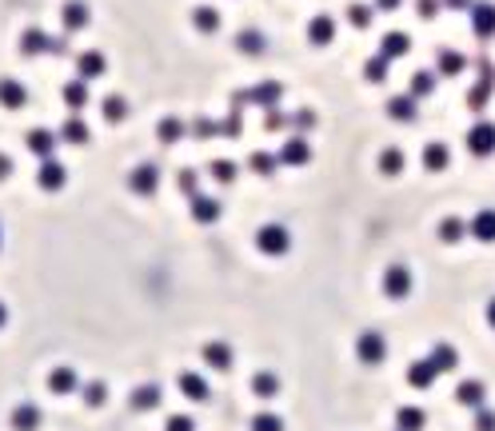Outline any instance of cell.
<instances>
[{
  "label": "cell",
  "instance_id": "9a60e30c",
  "mask_svg": "<svg viewBox=\"0 0 495 431\" xmlns=\"http://www.w3.org/2000/svg\"><path fill=\"white\" fill-rule=\"evenodd\" d=\"M104 69H108V60H104V52H96V48H88V52L76 56V72H80V80H96V76H104Z\"/></svg>",
  "mask_w": 495,
  "mask_h": 431
},
{
  "label": "cell",
  "instance_id": "c3c4849f",
  "mask_svg": "<svg viewBox=\"0 0 495 431\" xmlns=\"http://www.w3.org/2000/svg\"><path fill=\"white\" fill-rule=\"evenodd\" d=\"M176 188H180V192L192 200V196H196V172H192V168H184V172L176 176Z\"/></svg>",
  "mask_w": 495,
  "mask_h": 431
},
{
  "label": "cell",
  "instance_id": "ee69618b",
  "mask_svg": "<svg viewBox=\"0 0 495 431\" xmlns=\"http://www.w3.org/2000/svg\"><path fill=\"white\" fill-rule=\"evenodd\" d=\"M104 120H108V124L128 120V104H124V96H108V100H104Z\"/></svg>",
  "mask_w": 495,
  "mask_h": 431
},
{
  "label": "cell",
  "instance_id": "1f68e13d",
  "mask_svg": "<svg viewBox=\"0 0 495 431\" xmlns=\"http://www.w3.org/2000/svg\"><path fill=\"white\" fill-rule=\"evenodd\" d=\"M455 399H459V404H468V408H483L487 391H483V384H479V380H464V384H459V391H455Z\"/></svg>",
  "mask_w": 495,
  "mask_h": 431
},
{
  "label": "cell",
  "instance_id": "d590c367",
  "mask_svg": "<svg viewBox=\"0 0 495 431\" xmlns=\"http://www.w3.org/2000/svg\"><path fill=\"white\" fill-rule=\"evenodd\" d=\"M424 423H427V415L420 408H400L396 411V428L400 431H420Z\"/></svg>",
  "mask_w": 495,
  "mask_h": 431
},
{
  "label": "cell",
  "instance_id": "2e32d148",
  "mask_svg": "<svg viewBox=\"0 0 495 431\" xmlns=\"http://www.w3.org/2000/svg\"><path fill=\"white\" fill-rule=\"evenodd\" d=\"M60 16H64V28H68V32H80V28H88V21H92V12H88L84 0H68V4L60 8Z\"/></svg>",
  "mask_w": 495,
  "mask_h": 431
},
{
  "label": "cell",
  "instance_id": "7c38bea8",
  "mask_svg": "<svg viewBox=\"0 0 495 431\" xmlns=\"http://www.w3.org/2000/svg\"><path fill=\"white\" fill-rule=\"evenodd\" d=\"M220 216H224V204L216 196H200V192L192 196V220L196 224H216Z\"/></svg>",
  "mask_w": 495,
  "mask_h": 431
},
{
  "label": "cell",
  "instance_id": "ffe728a7",
  "mask_svg": "<svg viewBox=\"0 0 495 431\" xmlns=\"http://www.w3.org/2000/svg\"><path fill=\"white\" fill-rule=\"evenodd\" d=\"M435 375H440V367H435L431 360H416L411 367H407V384H411V387H420V391L435 384Z\"/></svg>",
  "mask_w": 495,
  "mask_h": 431
},
{
  "label": "cell",
  "instance_id": "bcb514c9",
  "mask_svg": "<svg viewBox=\"0 0 495 431\" xmlns=\"http://www.w3.org/2000/svg\"><path fill=\"white\" fill-rule=\"evenodd\" d=\"M372 12H376V8H368V4H348V21H352V28H372Z\"/></svg>",
  "mask_w": 495,
  "mask_h": 431
},
{
  "label": "cell",
  "instance_id": "5bb4252c",
  "mask_svg": "<svg viewBox=\"0 0 495 431\" xmlns=\"http://www.w3.org/2000/svg\"><path fill=\"white\" fill-rule=\"evenodd\" d=\"M0 104H4L8 112H16V108H24V104H28V88H24L21 80L4 76V80H0Z\"/></svg>",
  "mask_w": 495,
  "mask_h": 431
},
{
  "label": "cell",
  "instance_id": "e575fe53",
  "mask_svg": "<svg viewBox=\"0 0 495 431\" xmlns=\"http://www.w3.org/2000/svg\"><path fill=\"white\" fill-rule=\"evenodd\" d=\"M403 164H407V160H403L400 148H383V152H379V172H383V176H400Z\"/></svg>",
  "mask_w": 495,
  "mask_h": 431
},
{
  "label": "cell",
  "instance_id": "6da1fadb",
  "mask_svg": "<svg viewBox=\"0 0 495 431\" xmlns=\"http://www.w3.org/2000/svg\"><path fill=\"white\" fill-rule=\"evenodd\" d=\"M492 92H495V64L483 56V60H479V80L468 88V108H472L475 116H483L487 100H492Z\"/></svg>",
  "mask_w": 495,
  "mask_h": 431
},
{
  "label": "cell",
  "instance_id": "f5cc1de1",
  "mask_svg": "<svg viewBox=\"0 0 495 431\" xmlns=\"http://www.w3.org/2000/svg\"><path fill=\"white\" fill-rule=\"evenodd\" d=\"M440 8H444V0H416V12H420L424 21H431V16H435Z\"/></svg>",
  "mask_w": 495,
  "mask_h": 431
},
{
  "label": "cell",
  "instance_id": "816d5d0a",
  "mask_svg": "<svg viewBox=\"0 0 495 431\" xmlns=\"http://www.w3.org/2000/svg\"><path fill=\"white\" fill-rule=\"evenodd\" d=\"M104 395H108V387H104V384H88V387H84V399H88L92 408H100V404H104Z\"/></svg>",
  "mask_w": 495,
  "mask_h": 431
},
{
  "label": "cell",
  "instance_id": "8d00e7d4",
  "mask_svg": "<svg viewBox=\"0 0 495 431\" xmlns=\"http://www.w3.org/2000/svg\"><path fill=\"white\" fill-rule=\"evenodd\" d=\"M388 69H392V60L379 52V56H372L368 64H364V76H368V84H383L388 80Z\"/></svg>",
  "mask_w": 495,
  "mask_h": 431
},
{
  "label": "cell",
  "instance_id": "5b68a950",
  "mask_svg": "<svg viewBox=\"0 0 495 431\" xmlns=\"http://www.w3.org/2000/svg\"><path fill=\"white\" fill-rule=\"evenodd\" d=\"M468 152H472V156H492L495 152V124L492 120L472 124V132H468Z\"/></svg>",
  "mask_w": 495,
  "mask_h": 431
},
{
  "label": "cell",
  "instance_id": "3957f363",
  "mask_svg": "<svg viewBox=\"0 0 495 431\" xmlns=\"http://www.w3.org/2000/svg\"><path fill=\"white\" fill-rule=\"evenodd\" d=\"M21 52H24V56H45V52L68 56V45H64V40H52V36L40 32V28H28V32L21 36Z\"/></svg>",
  "mask_w": 495,
  "mask_h": 431
},
{
  "label": "cell",
  "instance_id": "f546056e",
  "mask_svg": "<svg viewBox=\"0 0 495 431\" xmlns=\"http://www.w3.org/2000/svg\"><path fill=\"white\" fill-rule=\"evenodd\" d=\"M48 387H52L56 395L76 391V371H72V367H52V371H48Z\"/></svg>",
  "mask_w": 495,
  "mask_h": 431
},
{
  "label": "cell",
  "instance_id": "d6a6232c",
  "mask_svg": "<svg viewBox=\"0 0 495 431\" xmlns=\"http://www.w3.org/2000/svg\"><path fill=\"white\" fill-rule=\"evenodd\" d=\"M36 423H40V408L36 404H21L12 411V428L16 431H36Z\"/></svg>",
  "mask_w": 495,
  "mask_h": 431
},
{
  "label": "cell",
  "instance_id": "ab89813d",
  "mask_svg": "<svg viewBox=\"0 0 495 431\" xmlns=\"http://www.w3.org/2000/svg\"><path fill=\"white\" fill-rule=\"evenodd\" d=\"M188 136L212 140V136H224V132H220V124H216V120H208V116H196V120L188 124Z\"/></svg>",
  "mask_w": 495,
  "mask_h": 431
},
{
  "label": "cell",
  "instance_id": "7dc6e473",
  "mask_svg": "<svg viewBox=\"0 0 495 431\" xmlns=\"http://www.w3.org/2000/svg\"><path fill=\"white\" fill-rule=\"evenodd\" d=\"M252 431H283V419L272 415V411H259L256 419H252Z\"/></svg>",
  "mask_w": 495,
  "mask_h": 431
},
{
  "label": "cell",
  "instance_id": "4fadbf2b",
  "mask_svg": "<svg viewBox=\"0 0 495 431\" xmlns=\"http://www.w3.org/2000/svg\"><path fill=\"white\" fill-rule=\"evenodd\" d=\"M56 144H60V132H48V128H32L28 132V152H36L40 160L56 156Z\"/></svg>",
  "mask_w": 495,
  "mask_h": 431
},
{
  "label": "cell",
  "instance_id": "44dd1931",
  "mask_svg": "<svg viewBox=\"0 0 495 431\" xmlns=\"http://www.w3.org/2000/svg\"><path fill=\"white\" fill-rule=\"evenodd\" d=\"M475 240H483V244H492L495 240V208H483V212H475V220L468 224Z\"/></svg>",
  "mask_w": 495,
  "mask_h": 431
},
{
  "label": "cell",
  "instance_id": "836d02e7",
  "mask_svg": "<svg viewBox=\"0 0 495 431\" xmlns=\"http://www.w3.org/2000/svg\"><path fill=\"white\" fill-rule=\"evenodd\" d=\"M160 387L156 384H148V387H136V395H132V408L136 411H152V408H160Z\"/></svg>",
  "mask_w": 495,
  "mask_h": 431
},
{
  "label": "cell",
  "instance_id": "f1b7e54d",
  "mask_svg": "<svg viewBox=\"0 0 495 431\" xmlns=\"http://www.w3.org/2000/svg\"><path fill=\"white\" fill-rule=\"evenodd\" d=\"M204 360L212 363L216 371H228V367H232V347H228V343H204Z\"/></svg>",
  "mask_w": 495,
  "mask_h": 431
},
{
  "label": "cell",
  "instance_id": "e0dca14e",
  "mask_svg": "<svg viewBox=\"0 0 495 431\" xmlns=\"http://www.w3.org/2000/svg\"><path fill=\"white\" fill-rule=\"evenodd\" d=\"M307 40L312 45H331L335 40V21H331L328 12H320V16L307 21Z\"/></svg>",
  "mask_w": 495,
  "mask_h": 431
},
{
  "label": "cell",
  "instance_id": "4dcf8cb0",
  "mask_svg": "<svg viewBox=\"0 0 495 431\" xmlns=\"http://www.w3.org/2000/svg\"><path fill=\"white\" fill-rule=\"evenodd\" d=\"M252 391H256L259 399L280 395V375H276V371H256V375H252Z\"/></svg>",
  "mask_w": 495,
  "mask_h": 431
},
{
  "label": "cell",
  "instance_id": "60d3db41",
  "mask_svg": "<svg viewBox=\"0 0 495 431\" xmlns=\"http://www.w3.org/2000/svg\"><path fill=\"white\" fill-rule=\"evenodd\" d=\"M248 168H252L256 176H272V172L280 168V156H272V152H252V160H248Z\"/></svg>",
  "mask_w": 495,
  "mask_h": 431
},
{
  "label": "cell",
  "instance_id": "4316f807",
  "mask_svg": "<svg viewBox=\"0 0 495 431\" xmlns=\"http://www.w3.org/2000/svg\"><path fill=\"white\" fill-rule=\"evenodd\" d=\"M192 24H196V32L212 36V32H220V12H216L212 4H200V8L192 12Z\"/></svg>",
  "mask_w": 495,
  "mask_h": 431
},
{
  "label": "cell",
  "instance_id": "7402d4cb",
  "mask_svg": "<svg viewBox=\"0 0 495 431\" xmlns=\"http://www.w3.org/2000/svg\"><path fill=\"white\" fill-rule=\"evenodd\" d=\"M379 52H383L388 60H400V56L411 52V36H407V32H388V36L379 40Z\"/></svg>",
  "mask_w": 495,
  "mask_h": 431
},
{
  "label": "cell",
  "instance_id": "94428289",
  "mask_svg": "<svg viewBox=\"0 0 495 431\" xmlns=\"http://www.w3.org/2000/svg\"><path fill=\"white\" fill-rule=\"evenodd\" d=\"M4 319H8V308H4V304H0V328H4Z\"/></svg>",
  "mask_w": 495,
  "mask_h": 431
},
{
  "label": "cell",
  "instance_id": "8992f818",
  "mask_svg": "<svg viewBox=\"0 0 495 431\" xmlns=\"http://www.w3.org/2000/svg\"><path fill=\"white\" fill-rule=\"evenodd\" d=\"M128 188H132L136 196H156V188H160V168H156V164H136L132 176H128Z\"/></svg>",
  "mask_w": 495,
  "mask_h": 431
},
{
  "label": "cell",
  "instance_id": "11a10c76",
  "mask_svg": "<svg viewBox=\"0 0 495 431\" xmlns=\"http://www.w3.org/2000/svg\"><path fill=\"white\" fill-rule=\"evenodd\" d=\"M312 124H316V112H307V108L292 116V128H300V132H304V128H312Z\"/></svg>",
  "mask_w": 495,
  "mask_h": 431
},
{
  "label": "cell",
  "instance_id": "74e56055",
  "mask_svg": "<svg viewBox=\"0 0 495 431\" xmlns=\"http://www.w3.org/2000/svg\"><path fill=\"white\" fill-rule=\"evenodd\" d=\"M431 92H435V72L420 69L416 76H411V96H416V100H427Z\"/></svg>",
  "mask_w": 495,
  "mask_h": 431
},
{
  "label": "cell",
  "instance_id": "b9f144b4",
  "mask_svg": "<svg viewBox=\"0 0 495 431\" xmlns=\"http://www.w3.org/2000/svg\"><path fill=\"white\" fill-rule=\"evenodd\" d=\"M464 236H468V224H464V220H455V216H448V220L440 224V240H444V244H459Z\"/></svg>",
  "mask_w": 495,
  "mask_h": 431
},
{
  "label": "cell",
  "instance_id": "680465c9",
  "mask_svg": "<svg viewBox=\"0 0 495 431\" xmlns=\"http://www.w3.org/2000/svg\"><path fill=\"white\" fill-rule=\"evenodd\" d=\"M475 0H444V8H472Z\"/></svg>",
  "mask_w": 495,
  "mask_h": 431
},
{
  "label": "cell",
  "instance_id": "83f0119b",
  "mask_svg": "<svg viewBox=\"0 0 495 431\" xmlns=\"http://www.w3.org/2000/svg\"><path fill=\"white\" fill-rule=\"evenodd\" d=\"M180 391L196 399V404H204L208 399V384H204V375H196V371H180Z\"/></svg>",
  "mask_w": 495,
  "mask_h": 431
},
{
  "label": "cell",
  "instance_id": "cb8c5ba5",
  "mask_svg": "<svg viewBox=\"0 0 495 431\" xmlns=\"http://www.w3.org/2000/svg\"><path fill=\"white\" fill-rule=\"evenodd\" d=\"M64 104H68V112H84V104H88V80H68L64 84Z\"/></svg>",
  "mask_w": 495,
  "mask_h": 431
},
{
  "label": "cell",
  "instance_id": "9f6ffc18",
  "mask_svg": "<svg viewBox=\"0 0 495 431\" xmlns=\"http://www.w3.org/2000/svg\"><path fill=\"white\" fill-rule=\"evenodd\" d=\"M8 176H12V160L0 152V180H8Z\"/></svg>",
  "mask_w": 495,
  "mask_h": 431
},
{
  "label": "cell",
  "instance_id": "9c48e42d",
  "mask_svg": "<svg viewBox=\"0 0 495 431\" xmlns=\"http://www.w3.org/2000/svg\"><path fill=\"white\" fill-rule=\"evenodd\" d=\"M276 156H280V164H288V168H300V164H307V160H312L307 136H300V132H292V136L283 140V148L276 152Z\"/></svg>",
  "mask_w": 495,
  "mask_h": 431
},
{
  "label": "cell",
  "instance_id": "52a82bcc",
  "mask_svg": "<svg viewBox=\"0 0 495 431\" xmlns=\"http://www.w3.org/2000/svg\"><path fill=\"white\" fill-rule=\"evenodd\" d=\"M36 184H40L45 192H60V188L68 184V168H64V164H60L56 156L40 160V172H36Z\"/></svg>",
  "mask_w": 495,
  "mask_h": 431
},
{
  "label": "cell",
  "instance_id": "30bf717a",
  "mask_svg": "<svg viewBox=\"0 0 495 431\" xmlns=\"http://www.w3.org/2000/svg\"><path fill=\"white\" fill-rule=\"evenodd\" d=\"M355 356L364 363H379L383 356H388V340L379 336V332H364L359 340H355Z\"/></svg>",
  "mask_w": 495,
  "mask_h": 431
},
{
  "label": "cell",
  "instance_id": "91938a15",
  "mask_svg": "<svg viewBox=\"0 0 495 431\" xmlns=\"http://www.w3.org/2000/svg\"><path fill=\"white\" fill-rule=\"evenodd\" d=\"M487 323H492V328H495V299H492V304H487Z\"/></svg>",
  "mask_w": 495,
  "mask_h": 431
},
{
  "label": "cell",
  "instance_id": "f907efd6",
  "mask_svg": "<svg viewBox=\"0 0 495 431\" xmlns=\"http://www.w3.org/2000/svg\"><path fill=\"white\" fill-rule=\"evenodd\" d=\"M475 431H495V411L475 408Z\"/></svg>",
  "mask_w": 495,
  "mask_h": 431
},
{
  "label": "cell",
  "instance_id": "681fc988",
  "mask_svg": "<svg viewBox=\"0 0 495 431\" xmlns=\"http://www.w3.org/2000/svg\"><path fill=\"white\" fill-rule=\"evenodd\" d=\"M288 124H292V120H288L280 108H268V116H264V128H268V132H276V128H288Z\"/></svg>",
  "mask_w": 495,
  "mask_h": 431
},
{
  "label": "cell",
  "instance_id": "f35d334b",
  "mask_svg": "<svg viewBox=\"0 0 495 431\" xmlns=\"http://www.w3.org/2000/svg\"><path fill=\"white\" fill-rule=\"evenodd\" d=\"M236 48L244 52V56H259L268 45H264V36H259L256 28H248V32H240V36H236Z\"/></svg>",
  "mask_w": 495,
  "mask_h": 431
},
{
  "label": "cell",
  "instance_id": "7a4b0ae2",
  "mask_svg": "<svg viewBox=\"0 0 495 431\" xmlns=\"http://www.w3.org/2000/svg\"><path fill=\"white\" fill-rule=\"evenodd\" d=\"M283 100V84L280 80H264V84H256V88H248V92H236L232 96V104H259V108H276Z\"/></svg>",
  "mask_w": 495,
  "mask_h": 431
},
{
  "label": "cell",
  "instance_id": "8fae6325",
  "mask_svg": "<svg viewBox=\"0 0 495 431\" xmlns=\"http://www.w3.org/2000/svg\"><path fill=\"white\" fill-rule=\"evenodd\" d=\"M383 292L392 295V299H403V295L411 292V272H407L403 264H392V268L383 272Z\"/></svg>",
  "mask_w": 495,
  "mask_h": 431
},
{
  "label": "cell",
  "instance_id": "603a6c76",
  "mask_svg": "<svg viewBox=\"0 0 495 431\" xmlns=\"http://www.w3.org/2000/svg\"><path fill=\"white\" fill-rule=\"evenodd\" d=\"M156 136H160V144H176V140L188 136V124H184L180 116H164V120L156 124Z\"/></svg>",
  "mask_w": 495,
  "mask_h": 431
},
{
  "label": "cell",
  "instance_id": "7bdbcfd3",
  "mask_svg": "<svg viewBox=\"0 0 495 431\" xmlns=\"http://www.w3.org/2000/svg\"><path fill=\"white\" fill-rule=\"evenodd\" d=\"M431 363H435L440 371H451V367L459 363V356H455V347H451V343H435V352H431Z\"/></svg>",
  "mask_w": 495,
  "mask_h": 431
},
{
  "label": "cell",
  "instance_id": "ba28073f",
  "mask_svg": "<svg viewBox=\"0 0 495 431\" xmlns=\"http://www.w3.org/2000/svg\"><path fill=\"white\" fill-rule=\"evenodd\" d=\"M468 12H472V32L475 36H479V40H495V4L479 0V4L468 8Z\"/></svg>",
  "mask_w": 495,
  "mask_h": 431
},
{
  "label": "cell",
  "instance_id": "6f0895ef",
  "mask_svg": "<svg viewBox=\"0 0 495 431\" xmlns=\"http://www.w3.org/2000/svg\"><path fill=\"white\" fill-rule=\"evenodd\" d=\"M400 4H403V0H376V8H379V12H396Z\"/></svg>",
  "mask_w": 495,
  "mask_h": 431
},
{
  "label": "cell",
  "instance_id": "db71d44e",
  "mask_svg": "<svg viewBox=\"0 0 495 431\" xmlns=\"http://www.w3.org/2000/svg\"><path fill=\"white\" fill-rule=\"evenodd\" d=\"M164 431H196V423H192V415H172L164 423Z\"/></svg>",
  "mask_w": 495,
  "mask_h": 431
},
{
  "label": "cell",
  "instance_id": "277c9868",
  "mask_svg": "<svg viewBox=\"0 0 495 431\" xmlns=\"http://www.w3.org/2000/svg\"><path fill=\"white\" fill-rule=\"evenodd\" d=\"M256 248L264 251V256H283V251L292 248V232L283 224H264L256 232Z\"/></svg>",
  "mask_w": 495,
  "mask_h": 431
},
{
  "label": "cell",
  "instance_id": "484cf974",
  "mask_svg": "<svg viewBox=\"0 0 495 431\" xmlns=\"http://www.w3.org/2000/svg\"><path fill=\"white\" fill-rule=\"evenodd\" d=\"M88 124H84V116L72 112L68 120H64V128H60V140H68V144H88Z\"/></svg>",
  "mask_w": 495,
  "mask_h": 431
},
{
  "label": "cell",
  "instance_id": "ac0fdd59",
  "mask_svg": "<svg viewBox=\"0 0 495 431\" xmlns=\"http://www.w3.org/2000/svg\"><path fill=\"white\" fill-rule=\"evenodd\" d=\"M464 69H468V56H464V52H455V48H440V52H435V72H440V76H459Z\"/></svg>",
  "mask_w": 495,
  "mask_h": 431
},
{
  "label": "cell",
  "instance_id": "d4e9b609",
  "mask_svg": "<svg viewBox=\"0 0 495 431\" xmlns=\"http://www.w3.org/2000/svg\"><path fill=\"white\" fill-rule=\"evenodd\" d=\"M448 164H451V148H448V144H440V140H435V144H427V148H424V168H427V172H444Z\"/></svg>",
  "mask_w": 495,
  "mask_h": 431
},
{
  "label": "cell",
  "instance_id": "d6986e66",
  "mask_svg": "<svg viewBox=\"0 0 495 431\" xmlns=\"http://www.w3.org/2000/svg\"><path fill=\"white\" fill-rule=\"evenodd\" d=\"M388 116H392V120H400V124H411V120L420 116L416 96H411V92H407V96H392V100H388Z\"/></svg>",
  "mask_w": 495,
  "mask_h": 431
},
{
  "label": "cell",
  "instance_id": "f6af8a7d",
  "mask_svg": "<svg viewBox=\"0 0 495 431\" xmlns=\"http://www.w3.org/2000/svg\"><path fill=\"white\" fill-rule=\"evenodd\" d=\"M208 172H212L216 184H232V180H236V164H232V160H212V164H208Z\"/></svg>",
  "mask_w": 495,
  "mask_h": 431
}]
</instances>
